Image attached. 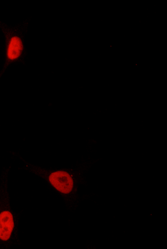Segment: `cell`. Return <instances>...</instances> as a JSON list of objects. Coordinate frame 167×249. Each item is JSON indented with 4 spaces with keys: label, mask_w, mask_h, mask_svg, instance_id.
I'll return each instance as SVG.
<instances>
[{
    "label": "cell",
    "mask_w": 167,
    "mask_h": 249,
    "mask_svg": "<svg viewBox=\"0 0 167 249\" xmlns=\"http://www.w3.org/2000/svg\"><path fill=\"white\" fill-rule=\"evenodd\" d=\"M22 44L21 41L17 37H14L11 39L7 50V57L10 60H14L18 58L22 51Z\"/></svg>",
    "instance_id": "cell-3"
},
{
    "label": "cell",
    "mask_w": 167,
    "mask_h": 249,
    "mask_svg": "<svg viewBox=\"0 0 167 249\" xmlns=\"http://www.w3.org/2000/svg\"><path fill=\"white\" fill-rule=\"evenodd\" d=\"M49 180L52 185L61 193L69 194L73 190V179L67 172L62 171L54 172L50 176Z\"/></svg>",
    "instance_id": "cell-1"
},
{
    "label": "cell",
    "mask_w": 167,
    "mask_h": 249,
    "mask_svg": "<svg viewBox=\"0 0 167 249\" xmlns=\"http://www.w3.org/2000/svg\"><path fill=\"white\" fill-rule=\"evenodd\" d=\"M14 228L13 214L9 212L0 214V239L9 240Z\"/></svg>",
    "instance_id": "cell-2"
}]
</instances>
